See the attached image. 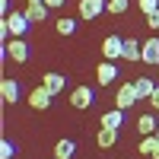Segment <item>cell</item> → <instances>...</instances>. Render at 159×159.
Returning a JSON list of instances; mask_svg holds the SVG:
<instances>
[{
    "instance_id": "obj_8",
    "label": "cell",
    "mask_w": 159,
    "mask_h": 159,
    "mask_svg": "<svg viewBox=\"0 0 159 159\" xmlns=\"http://www.w3.org/2000/svg\"><path fill=\"white\" fill-rule=\"evenodd\" d=\"M51 99H54V96H51V92H48L45 86H35V89L29 92V105H32L35 111H45V108H51Z\"/></svg>"
},
{
    "instance_id": "obj_21",
    "label": "cell",
    "mask_w": 159,
    "mask_h": 159,
    "mask_svg": "<svg viewBox=\"0 0 159 159\" xmlns=\"http://www.w3.org/2000/svg\"><path fill=\"white\" fill-rule=\"evenodd\" d=\"M105 7H108V13H115V16H121V13L127 10V0H105Z\"/></svg>"
},
{
    "instance_id": "obj_5",
    "label": "cell",
    "mask_w": 159,
    "mask_h": 159,
    "mask_svg": "<svg viewBox=\"0 0 159 159\" xmlns=\"http://www.w3.org/2000/svg\"><path fill=\"white\" fill-rule=\"evenodd\" d=\"M105 10H108V7H105V0H80V19H86V22L99 19Z\"/></svg>"
},
{
    "instance_id": "obj_15",
    "label": "cell",
    "mask_w": 159,
    "mask_h": 159,
    "mask_svg": "<svg viewBox=\"0 0 159 159\" xmlns=\"http://www.w3.org/2000/svg\"><path fill=\"white\" fill-rule=\"evenodd\" d=\"M73 156H76V143L73 140L64 137V140L54 143V159H73Z\"/></svg>"
},
{
    "instance_id": "obj_3",
    "label": "cell",
    "mask_w": 159,
    "mask_h": 159,
    "mask_svg": "<svg viewBox=\"0 0 159 159\" xmlns=\"http://www.w3.org/2000/svg\"><path fill=\"white\" fill-rule=\"evenodd\" d=\"M140 102V96H137V89H134V83H121V89H118V96H115V108H130V105H137Z\"/></svg>"
},
{
    "instance_id": "obj_25",
    "label": "cell",
    "mask_w": 159,
    "mask_h": 159,
    "mask_svg": "<svg viewBox=\"0 0 159 159\" xmlns=\"http://www.w3.org/2000/svg\"><path fill=\"white\" fill-rule=\"evenodd\" d=\"M0 13H3V19H7L10 13H13V10H10V0H0Z\"/></svg>"
},
{
    "instance_id": "obj_4",
    "label": "cell",
    "mask_w": 159,
    "mask_h": 159,
    "mask_svg": "<svg viewBox=\"0 0 159 159\" xmlns=\"http://www.w3.org/2000/svg\"><path fill=\"white\" fill-rule=\"evenodd\" d=\"M102 54H105V61H121V54H124V38L121 35H108L102 42Z\"/></svg>"
},
{
    "instance_id": "obj_11",
    "label": "cell",
    "mask_w": 159,
    "mask_h": 159,
    "mask_svg": "<svg viewBox=\"0 0 159 159\" xmlns=\"http://www.w3.org/2000/svg\"><path fill=\"white\" fill-rule=\"evenodd\" d=\"M137 153H140V156H150V159H159V137H156V134L143 137L140 147H137Z\"/></svg>"
},
{
    "instance_id": "obj_9",
    "label": "cell",
    "mask_w": 159,
    "mask_h": 159,
    "mask_svg": "<svg viewBox=\"0 0 159 159\" xmlns=\"http://www.w3.org/2000/svg\"><path fill=\"white\" fill-rule=\"evenodd\" d=\"M0 96H3L7 105H16V102H19V83H16L13 76H7L3 83H0Z\"/></svg>"
},
{
    "instance_id": "obj_26",
    "label": "cell",
    "mask_w": 159,
    "mask_h": 159,
    "mask_svg": "<svg viewBox=\"0 0 159 159\" xmlns=\"http://www.w3.org/2000/svg\"><path fill=\"white\" fill-rule=\"evenodd\" d=\"M150 105H153V108H156V111H159V89H156V92H153V99H150Z\"/></svg>"
},
{
    "instance_id": "obj_6",
    "label": "cell",
    "mask_w": 159,
    "mask_h": 159,
    "mask_svg": "<svg viewBox=\"0 0 159 159\" xmlns=\"http://www.w3.org/2000/svg\"><path fill=\"white\" fill-rule=\"evenodd\" d=\"M92 102H96V92H92V86H76V89L70 92V105H73V108H80V111L89 108Z\"/></svg>"
},
{
    "instance_id": "obj_12",
    "label": "cell",
    "mask_w": 159,
    "mask_h": 159,
    "mask_svg": "<svg viewBox=\"0 0 159 159\" xmlns=\"http://www.w3.org/2000/svg\"><path fill=\"white\" fill-rule=\"evenodd\" d=\"M121 61H143V45L137 38H124V54Z\"/></svg>"
},
{
    "instance_id": "obj_23",
    "label": "cell",
    "mask_w": 159,
    "mask_h": 159,
    "mask_svg": "<svg viewBox=\"0 0 159 159\" xmlns=\"http://www.w3.org/2000/svg\"><path fill=\"white\" fill-rule=\"evenodd\" d=\"M13 156H16V147L10 140H0V159H13Z\"/></svg>"
},
{
    "instance_id": "obj_29",
    "label": "cell",
    "mask_w": 159,
    "mask_h": 159,
    "mask_svg": "<svg viewBox=\"0 0 159 159\" xmlns=\"http://www.w3.org/2000/svg\"><path fill=\"white\" fill-rule=\"evenodd\" d=\"M156 137H159V130H156Z\"/></svg>"
},
{
    "instance_id": "obj_20",
    "label": "cell",
    "mask_w": 159,
    "mask_h": 159,
    "mask_svg": "<svg viewBox=\"0 0 159 159\" xmlns=\"http://www.w3.org/2000/svg\"><path fill=\"white\" fill-rule=\"evenodd\" d=\"M54 29H57V35H73V32H76V19H70V16H61V19L54 22Z\"/></svg>"
},
{
    "instance_id": "obj_24",
    "label": "cell",
    "mask_w": 159,
    "mask_h": 159,
    "mask_svg": "<svg viewBox=\"0 0 159 159\" xmlns=\"http://www.w3.org/2000/svg\"><path fill=\"white\" fill-rule=\"evenodd\" d=\"M147 25H150V29H159V10L147 16Z\"/></svg>"
},
{
    "instance_id": "obj_17",
    "label": "cell",
    "mask_w": 159,
    "mask_h": 159,
    "mask_svg": "<svg viewBox=\"0 0 159 159\" xmlns=\"http://www.w3.org/2000/svg\"><path fill=\"white\" fill-rule=\"evenodd\" d=\"M143 64H159V38L143 42Z\"/></svg>"
},
{
    "instance_id": "obj_22",
    "label": "cell",
    "mask_w": 159,
    "mask_h": 159,
    "mask_svg": "<svg viewBox=\"0 0 159 159\" xmlns=\"http://www.w3.org/2000/svg\"><path fill=\"white\" fill-rule=\"evenodd\" d=\"M137 7H140L143 16H150V13H156V10H159V0H137Z\"/></svg>"
},
{
    "instance_id": "obj_10",
    "label": "cell",
    "mask_w": 159,
    "mask_h": 159,
    "mask_svg": "<svg viewBox=\"0 0 159 159\" xmlns=\"http://www.w3.org/2000/svg\"><path fill=\"white\" fill-rule=\"evenodd\" d=\"M48 10H51L48 3H25L22 13H25V19L35 25V22H45V19H48Z\"/></svg>"
},
{
    "instance_id": "obj_1",
    "label": "cell",
    "mask_w": 159,
    "mask_h": 159,
    "mask_svg": "<svg viewBox=\"0 0 159 159\" xmlns=\"http://www.w3.org/2000/svg\"><path fill=\"white\" fill-rule=\"evenodd\" d=\"M3 57L16 61V64H25L29 61V45H25V38H10L3 45Z\"/></svg>"
},
{
    "instance_id": "obj_27",
    "label": "cell",
    "mask_w": 159,
    "mask_h": 159,
    "mask_svg": "<svg viewBox=\"0 0 159 159\" xmlns=\"http://www.w3.org/2000/svg\"><path fill=\"white\" fill-rule=\"evenodd\" d=\"M45 3H48L51 10H57V7H64V0H45Z\"/></svg>"
},
{
    "instance_id": "obj_7",
    "label": "cell",
    "mask_w": 159,
    "mask_h": 159,
    "mask_svg": "<svg viewBox=\"0 0 159 159\" xmlns=\"http://www.w3.org/2000/svg\"><path fill=\"white\" fill-rule=\"evenodd\" d=\"M115 76H118V64L115 61H102L99 67H96V83L99 86H111Z\"/></svg>"
},
{
    "instance_id": "obj_13",
    "label": "cell",
    "mask_w": 159,
    "mask_h": 159,
    "mask_svg": "<svg viewBox=\"0 0 159 159\" xmlns=\"http://www.w3.org/2000/svg\"><path fill=\"white\" fill-rule=\"evenodd\" d=\"M134 89H137V96H140V99H153V92H156L159 86L153 83L150 76H137V80H134Z\"/></svg>"
},
{
    "instance_id": "obj_19",
    "label": "cell",
    "mask_w": 159,
    "mask_h": 159,
    "mask_svg": "<svg viewBox=\"0 0 159 159\" xmlns=\"http://www.w3.org/2000/svg\"><path fill=\"white\" fill-rule=\"evenodd\" d=\"M137 130H140L143 137H150V134L159 130V121H156L153 115H140V118H137Z\"/></svg>"
},
{
    "instance_id": "obj_2",
    "label": "cell",
    "mask_w": 159,
    "mask_h": 159,
    "mask_svg": "<svg viewBox=\"0 0 159 159\" xmlns=\"http://www.w3.org/2000/svg\"><path fill=\"white\" fill-rule=\"evenodd\" d=\"M3 25L10 29V35H13V38H22L25 32L32 29V22L25 19V13H10V16L3 19Z\"/></svg>"
},
{
    "instance_id": "obj_28",
    "label": "cell",
    "mask_w": 159,
    "mask_h": 159,
    "mask_svg": "<svg viewBox=\"0 0 159 159\" xmlns=\"http://www.w3.org/2000/svg\"><path fill=\"white\" fill-rule=\"evenodd\" d=\"M25 3H45V0H25Z\"/></svg>"
},
{
    "instance_id": "obj_16",
    "label": "cell",
    "mask_w": 159,
    "mask_h": 159,
    "mask_svg": "<svg viewBox=\"0 0 159 159\" xmlns=\"http://www.w3.org/2000/svg\"><path fill=\"white\" fill-rule=\"evenodd\" d=\"M42 86L51 92V96H57V92H64V86H67V83H64V76H61V73H45Z\"/></svg>"
},
{
    "instance_id": "obj_18",
    "label": "cell",
    "mask_w": 159,
    "mask_h": 159,
    "mask_svg": "<svg viewBox=\"0 0 159 159\" xmlns=\"http://www.w3.org/2000/svg\"><path fill=\"white\" fill-rule=\"evenodd\" d=\"M102 127H124V108H111L102 115Z\"/></svg>"
},
{
    "instance_id": "obj_14",
    "label": "cell",
    "mask_w": 159,
    "mask_h": 159,
    "mask_svg": "<svg viewBox=\"0 0 159 159\" xmlns=\"http://www.w3.org/2000/svg\"><path fill=\"white\" fill-rule=\"evenodd\" d=\"M96 143L102 150H108L118 143V127H99V134H96Z\"/></svg>"
}]
</instances>
